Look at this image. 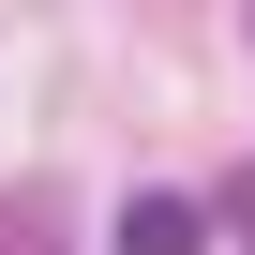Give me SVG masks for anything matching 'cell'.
Wrapping results in <instances>:
<instances>
[{"label":"cell","instance_id":"cell-1","mask_svg":"<svg viewBox=\"0 0 255 255\" xmlns=\"http://www.w3.org/2000/svg\"><path fill=\"white\" fill-rule=\"evenodd\" d=\"M120 255H210V195H135L120 210Z\"/></svg>","mask_w":255,"mask_h":255},{"label":"cell","instance_id":"cell-2","mask_svg":"<svg viewBox=\"0 0 255 255\" xmlns=\"http://www.w3.org/2000/svg\"><path fill=\"white\" fill-rule=\"evenodd\" d=\"M210 225H255V180H225V195H210Z\"/></svg>","mask_w":255,"mask_h":255}]
</instances>
